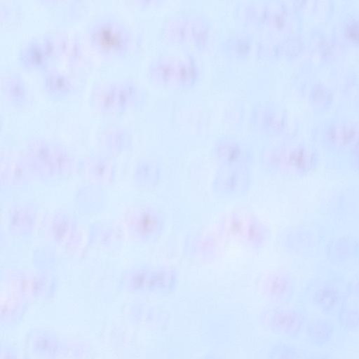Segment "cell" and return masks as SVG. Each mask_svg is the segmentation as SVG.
Listing matches in <instances>:
<instances>
[{"label":"cell","instance_id":"7c38bea8","mask_svg":"<svg viewBox=\"0 0 359 359\" xmlns=\"http://www.w3.org/2000/svg\"><path fill=\"white\" fill-rule=\"evenodd\" d=\"M1 88L5 98L13 105L22 107L27 104L29 90L25 80L20 74H6L1 79Z\"/></svg>","mask_w":359,"mask_h":359},{"label":"cell","instance_id":"e0dca14e","mask_svg":"<svg viewBox=\"0 0 359 359\" xmlns=\"http://www.w3.org/2000/svg\"><path fill=\"white\" fill-rule=\"evenodd\" d=\"M118 111L124 112L136 107L141 99L140 88L132 80L117 81Z\"/></svg>","mask_w":359,"mask_h":359},{"label":"cell","instance_id":"44dd1931","mask_svg":"<svg viewBox=\"0 0 359 359\" xmlns=\"http://www.w3.org/2000/svg\"><path fill=\"white\" fill-rule=\"evenodd\" d=\"M136 171L138 181L143 187H152L159 180V167L152 161H147L140 163Z\"/></svg>","mask_w":359,"mask_h":359},{"label":"cell","instance_id":"4fadbf2b","mask_svg":"<svg viewBox=\"0 0 359 359\" xmlns=\"http://www.w3.org/2000/svg\"><path fill=\"white\" fill-rule=\"evenodd\" d=\"M215 154L221 166L248 167L251 161L250 153L236 142H227L218 144Z\"/></svg>","mask_w":359,"mask_h":359},{"label":"cell","instance_id":"8992f818","mask_svg":"<svg viewBox=\"0 0 359 359\" xmlns=\"http://www.w3.org/2000/svg\"><path fill=\"white\" fill-rule=\"evenodd\" d=\"M321 138L327 149L337 151H350L359 148V121L334 119L323 128Z\"/></svg>","mask_w":359,"mask_h":359},{"label":"cell","instance_id":"30bf717a","mask_svg":"<svg viewBox=\"0 0 359 359\" xmlns=\"http://www.w3.org/2000/svg\"><path fill=\"white\" fill-rule=\"evenodd\" d=\"M302 322V315L292 309L274 310L267 318V323L272 330L287 336L296 334Z\"/></svg>","mask_w":359,"mask_h":359},{"label":"cell","instance_id":"2e32d148","mask_svg":"<svg viewBox=\"0 0 359 359\" xmlns=\"http://www.w3.org/2000/svg\"><path fill=\"white\" fill-rule=\"evenodd\" d=\"M308 100L313 111L320 114L326 113L331 108L334 96L327 85L317 81L310 87Z\"/></svg>","mask_w":359,"mask_h":359},{"label":"cell","instance_id":"ffe728a7","mask_svg":"<svg viewBox=\"0 0 359 359\" xmlns=\"http://www.w3.org/2000/svg\"><path fill=\"white\" fill-rule=\"evenodd\" d=\"M341 34L346 45L359 48V13L349 14L343 20Z\"/></svg>","mask_w":359,"mask_h":359},{"label":"cell","instance_id":"83f0119b","mask_svg":"<svg viewBox=\"0 0 359 359\" xmlns=\"http://www.w3.org/2000/svg\"><path fill=\"white\" fill-rule=\"evenodd\" d=\"M353 164L359 170V148L351 152Z\"/></svg>","mask_w":359,"mask_h":359},{"label":"cell","instance_id":"6da1fadb","mask_svg":"<svg viewBox=\"0 0 359 359\" xmlns=\"http://www.w3.org/2000/svg\"><path fill=\"white\" fill-rule=\"evenodd\" d=\"M87 34L93 48L107 57H121L132 46L130 29L123 20L111 14L102 15L91 21Z\"/></svg>","mask_w":359,"mask_h":359},{"label":"cell","instance_id":"5b68a950","mask_svg":"<svg viewBox=\"0 0 359 359\" xmlns=\"http://www.w3.org/2000/svg\"><path fill=\"white\" fill-rule=\"evenodd\" d=\"M178 273L170 267L140 268L130 271L123 285L135 292L166 293L175 289Z\"/></svg>","mask_w":359,"mask_h":359},{"label":"cell","instance_id":"ba28073f","mask_svg":"<svg viewBox=\"0 0 359 359\" xmlns=\"http://www.w3.org/2000/svg\"><path fill=\"white\" fill-rule=\"evenodd\" d=\"M128 226L139 240L151 243L156 241L165 228V218L156 208L148 205L135 208L129 215Z\"/></svg>","mask_w":359,"mask_h":359},{"label":"cell","instance_id":"5bb4252c","mask_svg":"<svg viewBox=\"0 0 359 359\" xmlns=\"http://www.w3.org/2000/svg\"><path fill=\"white\" fill-rule=\"evenodd\" d=\"M18 61L25 68L45 69L50 62L41 40L33 39L25 43L18 53Z\"/></svg>","mask_w":359,"mask_h":359},{"label":"cell","instance_id":"484cf974","mask_svg":"<svg viewBox=\"0 0 359 359\" xmlns=\"http://www.w3.org/2000/svg\"><path fill=\"white\" fill-rule=\"evenodd\" d=\"M0 359H20L18 353L11 344L5 343L1 346Z\"/></svg>","mask_w":359,"mask_h":359},{"label":"cell","instance_id":"7402d4cb","mask_svg":"<svg viewBox=\"0 0 359 359\" xmlns=\"http://www.w3.org/2000/svg\"><path fill=\"white\" fill-rule=\"evenodd\" d=\"M34 222V212L26 206L18 208L12 215V217L11 216V228H14L19 232L29 231Z\"/></svg>","mask_w":359,"mask_h":359},{"label":"cell","instance_id":"9c48e42d","mask_svg":"<svg viewBox=\"0 0 359 359\" xmlns=\"http://www.w3.org/2000/svg\"><path fill=\"white\" fill-rule=\"evenodd\" d=\"M32 352L39 357L54 359L65 353L62 341L54 334L46 330L34 332L29 339Z\"/></svg>","mask_w":359,"mask_h":359},{"label":"cell","instance_id":"d6986e66","mask_svg":"<svg viewBox=\"0 0 359 359\" xmlns=\"http://www.w3.org/2000/svg\"><path fill=\"white\" fill-rule=\"evenodd\" d=\"M104 139L107 146L115 151L126 149L130 144L132 140L129 130L121 126H112L107 129Z\"/></svg>","mask_w":359,"mask_h":359},{"label":"cell","instance_id":"277c9868","mask_svg":"<svg viewBox=\"0 0 359 359\" xmlns=\"http://www.w3.org/2000/svg\"><path fill=\"white\" fill-rule=\"evenodd\" d=\"M314 148L299 144L269 154L264 158L265 167L280 175H299L308 171L317 161Z\"/></svg>","mask_w":359,"mask_h":359},{"label":"cell","instance_id":"603a6c76","mask_svg":"<svg viewBox=\"0 0 359 359\" xmlns=\"http://www.w3.org/2000/svg\"><path fill=\"white\" fill-rule=\"evenodd\" d=\"M312 46L313 50L323 62H329L333 58L334 44L326 36H314Z\"/></svg>","mask_w":359,"mask_h":359},{"label":"cell","instance_id":"3957f363","mask_svg":"<svg viewBox=\"0 0 359 359\" xmlns=\"http://www.w3.org/2000/svg\"><path fill=\"white\" fill-rule=\"evenodd\" d=\"M224 232L252 249L262 248L269 240V230L253 214L243 210L229 214L223 221Z\"/></svg>","mask_w":359,"mask_h":359},{"label":"cell","instance_id":"52a82bcc","mask_svg":"<svg viewBox=\"0 0 359 359\" xmlns=\"http://www.w3.org/2000/svg\"><path fill=\"white\" fill-rule=\"evenodd\" d=\"M252 175L248 167L221 166L214 174L211 187L213 192L224 198H236L250 189Z\"/></svg>","mask_w":359,"mask_h":359},{"label":"cell","instance_id":"9a60e30c","mask_svg":"<svg viewBox=\"0 0 359 359\" xmlns=\"http://www.w3.org/2000/svg\"><path fill=\"white\" fill-rule=\"evenodd\" d=\"M42 85L44 90L55 98L68 96L74 88L71 78L57 69L46 71L42 79Z\"/></svg>","mask_w":359,"mask_h":359},{"label":"cell","instance_id":"ac0fdd59","mask_svg":"<svg viewBox=\"0 0 359 359\" xmlns=\"http://www.w3.org/2000/svg\"><path fill=\"white\" fill-rule=\"evenodd\" d=\"M264 288L269 297L274 299H283L290 291L291 282L283 273L275 272L266 279Z\"/></svg>","mask_w":359,"mask_h":359},{"label":"cell","instance_id":"4316f807","mask_svg":"<svg viewBox=\"0 0 359 359\" xmlns=\"http://www.w3.org/2000/svg\"><path fill=\"white\" fill-rule=\"evenodd\" d=\"M289 347H280L278 351H276L272 359H297L294 352Z\"/></svg>","mask_w":359,"mask_h":359},{"label":"cell","instance_id":"cb8c5ba5","mask_svg":"<svg viewBox=\"0 0 359 359\" xmlns=\"http://www.w3.org/2000/svg\"><path fill=\"white\" fill-rule=\"evenodd\" d=\"M90 170L96 177L103 178L109 177L112 172V164L109 160L102 156H95L90 159Z\"/></svg>","mask_w":359,"mask_h":359},{"label":"cell","instance_id":"8fae6325","mask_svg":"<svg viewBox=\"0 0 359 359\" xmlns=\"http://www.w3.org/2000/svg\"><path fill=\"white\" fill-rule=\"evenodd\" d=\"M90 100L93 106L102 113H118L117 81L96 85L91 92Z\"/></svg>","mask_w":359,"mask_h":359},{"label":"cell","instance_id":"d4e9b609","mask_svg":"<svg viewBox=\"0 0 359 359\" xmlns=\"http://www.w3.org/2000/svg\"><path fill=\"white\" fill-rule=\"evenodd\" d=\"M41 41L50 62L60 56V46L57 36H54L50 34H45L41 39Z\"/></svg>","mask_w":359,"mask_h":359},{"label":"cell","instance_id":"7a4b0ae2","mask_svg":"<svg viewBox=\"0 0 359 359\" xmlns=\"http://www.w3.org/2000/svg\"><path fill=\"white\" fill-rule=\"evenodd\" d=\"M27 153L34 171L46 177H57L67 172L72 163L70 155L62 145L44 138L30 140Z\"/></svg>","mask_w":359,"mask_h":359}]
</instances>
